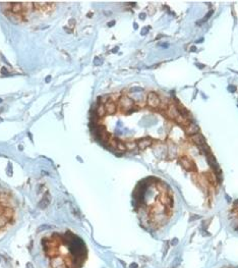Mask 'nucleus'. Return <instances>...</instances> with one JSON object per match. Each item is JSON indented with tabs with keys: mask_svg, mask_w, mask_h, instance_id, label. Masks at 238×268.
I'll use <instances>...</instances> for the list:
<instances>
[{
	"mask_svg": "<svg viewBox=\"0 0 238 268\" xmlns=\"http://www.w3.org/2000/svg\"><path fill=\"white\" fill-rule=\"evenodd\" d=\"M133 205L141 225L158 231L166 225L173 214V193L160 178H147L133 192Z\"/></svg>",
	"mask_w": 238,
	"mask_h": 268,
	"instance_id": "nucleus-1",
	"label": "nucleus"
},
{
	"mask_svg": "<svg viewBox=\"0 0 238 268\" xmlns=\"http://www.w3.org/2000/svg\"><path fill=\"white\" fill-rule=\"evenodd\" d=\"M42 246L51 268H83L88 259L85 242L71 231L45 237Z\"/></svg>",
	"mask_w": 238,
	"mask_h": 268,
	"instance_id": "nucleus-2",
	"label": "nucleus"
},
{
	"mask_svg": "<svg viewBox=\"0 0 238 268\" xmlns=\"http://www.w3.org/2000/svg\"><path fill=\"white\" fill-rule=\"evenodd\" d=\"M16 208L10 197L0 192V232L5 231L14 221Z\"/></svg>",
	"mask_w": 238,
	"mask_h": 268,
	"instance_id": "nucleus-3",
	"label": "nucleus"
},
{
	"mask_svg": "<svg viewBox=\"0 0 238 268\" xmlns=\"http://www.w3.org/2000/svg\"><path fill=\"white\" fill-rule=\"evenodd\" d=\"M147 106L151 109H160V106L162 103V99L159 97V95L155 92H150L147 96L146 100Z\"/></svg>",
	"mask_w": 238,
	"mask_h": 268,
	"instance_id": "nucleus-4",
	"label": "nucleus"
},
{
	"mask_svg": "<svg viewBox=\"0 0 238 268\" xmlns=\"http://www.w3.org/2000/svg\"><path fill=\"white\" fill-rule=\"evenodd\" d=\"M179 163L181 164V166L187 171H196V164L189 159L187 156H181L179 158Z\"/></svg>",
	"mask_w": 238,
	"mask_h": 268,
	"instance_id": "nucleus-5",
	"label": "nucleus"
},
{
	"mask_svg": "<svg viewBox=\"0 0 238 268\" xmlns=\"http://www.w3.org/2000/svg\"><path fill=\"white\" fill-rule=\"evenodd\" d=\"M165 114L167 115V117L170 118V119L176 120V118L180 115V111L178 110L177 106L174 104V103L169 102L168 106H167L166 110H165Z\"/></svg>",
	"mask_w": 238,
	"mask_h": 268,
	"instance_id": "nucleus-6",
	"label": "nucleus"
},
{
	"mask_svg": "<svg viewBox=\"0 0 238 268\" xmlns=\"http://www.w3.org/2000/svg\"><path fill=\"white\" fill-rule=\"evenodd\" d=\"M231 217L233 219V222L235 224V227L238 228V200L234 202L231 209Z\"/></svg>",
	"mask_w": 238,
	"mask_h": 268,
	"instance_id": "nucleus-7",
	"label": "nucleus"
},
{
	"mask_svg": "<svg viewBox=\"0 0 238 268\" xmlns=\"http://www.w3.org/2000/svg\"><path fill=\"white\" fill-rule=\"evenodd\" d=\"M185 128H186L185 130L186 133L188 134V135L193 136V135H196V134L199 133V126H197L194 122H191V121H190V123H189L188 125L185 126Z\"/></svg>",
	"mask_w": 238,
	"mask_h": 268,
	"instance_id": "nucleus-8",
	"label": "nucleus"
},
{
	"mask_svg": "<svg viewBox=\"0 0 238 268\" xmlns=\"http://www.w3.org/2000/svg\"><path fill=\"white\" fill-rule=\"evenodd\" d=\"M223 268H238V266H228V267H223Z\"/></svg>",
	"mask_w": 238,
	"mask_h": 268,
	"instance_id": "nucleus-9",
	"label": "nucleus"
}]
</instances>
